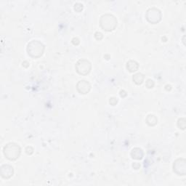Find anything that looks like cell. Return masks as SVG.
<instances>
[{"label": "cell", "instance_id": "cell-1", "mask_svg": "<svg viewBox=\"0 0 186 186\" xmlns=\"http://www.w3.org/2000/svg\"><path fill=\"white\" fill-rule=\"evenodd\" d=\"M45 49V45L38 40H32L28 44L26 48L28 55L32 58H39L43 55Z\"/></svg>", "mask_w": 186, "mask_h": 186}, {"label": "cell", "instance_id": "cell-2", "mask_svg": "<svg viewBox=\"0 0 186 186\" xmlns=\"http://www.w3.org/2000/svg\"><path fill=\"white\" fill-rule=\"evenodd\" d=\"M3 153L5 156L10 161H15L21 156V148L18 144L9 143L3 148Z\"/></svg>", "mask_w": 186, "mask_h": 186}, {"label": "cell", "instance_id": "cell-3", "mask_svg": "<svg viewBox=\"0 0 186 186\" xmlns=\"http://www.w3.org/2000/svg\"><path fill=\"white\" fill-rule=\"evenodd\" d=\"M100 25L104 31H112L117 26V19L112 14H104L100 19Z\"/></svg>", "mask_w": 186, "mask_h": 186}, {"label": "cell", "instance_id": "cell-4", "mask_svg": "<svg viewBox=\"0 0 186 186\" xmlns=\"http://www.w3.org/2000/svg\"><path fill=\"white\" fill-rule=\"evenodd\" d=\"M147 21L152 24H156L161 21L162 14L160 10L156 7L149 8L145 14Z\"/></svg>", "mask_w": 186, "mask_h": 186}, {"label": "cell", "instance_id": "cell-5", "mask_svg": "<svg viewBox=\"0 0 186 186\" xmlns=\"http://www.w3.org/2000/svg\"><path fill=\"white\" fill-rule=\"evenodd\" d=\"M75 68L76 71L81 76H86L91 71L92 64L87 60L80 59L76 63Z\"/></svg>", "mask_w": 186, "mask_h": 186}, {"label": "cell", "instance_id": "cell-6", "mask_svg": "<svg viewBox=\"0 0 186 186\" xmlns=\"http://www.w3.org/2000/svg\"><path fill=\"white\" fill-rule=\"evenodd\" d=\"M174 172L180 176L186 175V160L183 158L176 159L173 164Z\"/></svg>", "mask_w": 186, "mask_h": 186}, {"label": "cell", "instance_id": "cell-7", "mask_svg": "<svg viewBox=\"0 0 186 186\" xmlns=\"http://www.w3.org/2000/svg\"><path fill=\"white\" fill-rule=\"evenodd\" d=\"M0 175L4 179L11 178L14 175V169L10 164H3L0 167Z\"/></svg>", "mask_w": 186, "mask_h": 186}, {"label": "cell", "instance_id": "cell-8", "mask_svg": "<svg viewBox=\"0 0 186 186\" xmlns=\"http://www.w3.org/2000/svg\"><path fill=\"white\" fill-rule=\"evenodd\" d=\"M77 89L80 94H82V95L87 94L91 89L90 83L86 80H81L77 83Z\"/></svg>", "mask_w": 186, "mask_h": 186}, {"label": "cell", "instance_id": "cell-9", "mask_svg": "<svg viewBox=\"0 0 186 186\" xmlns=\"http://www.w3.org/2000/svg\"><path fill=\"white\" fill-rule=\"evenodd\" d=\"M131 156L133 159L141 160L144 156L143 151L140 148H135L132 150Z\"/></svg>", "mask_w": 186, "mask_h": 186}, {"label": "cell", "instance_id": "cell-10", "mask_svg": "<svg viewBox=\"0 0 186 186\" xmlns=\"http://www.w3.org/2000/svg\"><path fill=\"white\" fill-rule=\"evenodd\" d=\"M139 69V64L137 61H129L127 63V69L131 73H134V72L137 71Z\"/></svg>", "mask_w": 186, "mask_h": 186}, {"label": "cell", "instance_id": "cell-11", "mask_svg": "<svg viewBox=\"0 0 186 186\" xmlns=\"http://www.w3.org/2000/svg\"><path fill=\"white\" fill-rule=\"evenodd\" d=\"M145 121H146L147 125L150 126V127H153V126L157 125L158 119L155 115L149 114L147 116L146 119H145Z\"/></svg>", "mask_w": 186, "mask_h": 186}, {"label": "cell", "instance_id": "cell-12", "mask_svg": "<svg viewBox=\"0 0 186 186\" xmlns=\"http://www.w3.org/2000/svg\"><path fill=\"white\" fill-rule=\"evenodd\" d=\"M144 79H145V76H144L142 73H137L134 74L133 77V80L136 85H140L143 83Z\"/></svg>", "mask_w": 186, "mask_h": 186}, {"label": "cell", "instance_id": "cell-13", "mask_svg": "<svg viewBox=\"0 0 186 186\" xmlns=\"http://www.w3.org/2000/svg\"><path fill=\"white\" fill-rule=\"evenodd\" d=\"M177 127H178L180 129L185 130L186 127L185 118H180V119H178V121H177Z\"/></svg>", "mask_w": 186, "mask_h": 186}, {"label": "cell", "instance_id": "cell-14", "mask_svg": "<svg viewBox=\"0 0 186 186\" xmlns=\"http://www.w3.org/2000/svg\"><path fill=\"white\" fill-rule=\"evenodd\" d=\"M73 8H74V10L77 12V13H80V12H81L83 10L84 5H83V4L77 2V3L75 4Z\"/></svg>", "mask_w": 186, "mask_h": 186}, {"label": "cell", "instance_id": "cell-15", "mask_svg": "<svg viewBox=\"0 0 186 186\" xmlns=\"http://www.w3.org/2000/svg\"><path fill=\"white\" fill-rule=\"evenodd\" d=\"M155 83L154 81H153V80H152L151 79H148L146 81H145V86H146L147 88H148V89H152L153 87H154Z\"/></svg>", "mask_w": 186, "mask_h": 186}, {"label": "cell", "instance_id": "cell-16", "mask_svg": "<svg viewBox=\"0 0 186 186\" xmlns=\"http://www.w3.org/2000/svg\"><path fill=\"white\" fill-rule=\"evenodd\" d=\"M95 38L97 40H98V41H101V39H103V34L101 33V32L97 31V32H96V33L95 34Z\"/></svg>", "mask_w": 186, "mask_h": 186}, {"label": "cell", "instance_id": "cell-17", "mask_svg": "<svg viewBox=\"0 0 186 186\" xmlns=\"http://www.w3.org/2000/svg\"><path fill=\"white\" fill-rule=\"evenodd\" d=\"M109 103L111 105H116L118 103V99L117 98V97H112L109 100Z\"/></svg>", "mask_w": 186, "mask_h": 186}, {"label": "cell", "instance_id": "cell-18", "mask_svg": "<svg viewBox=\"0 0 186 186\" xmlns=\"http://www.w3.org/2000/svg\"><path fill=\"white\" fill-rule=\"evenodd\" d=\"M26 153H27L28 155H31L32 153H34V148L31 146H28L26 148Z\"/></svg>", "mask_w": 186, "mask_h": 186}, {"label": "cell", "instance_id": "cell-19", "mask_svg": "<svg viewBox=\"0 0 186 186\" xmlns=\"http://www.w3.org/2000/svg\"><path fill=\"white\" fill-rule=\"evenodd\" d=\"M71 42H72V43H73V45H76V46L79 45L80 44V40L79 39V38H77V37L73 38V39H72Z\"/></svg>", "mask_w": 186, "mask_h": 186}, {"label": "cell", "instance_id": "cell-20", "mask_svg": "<svg viewBox=\"0 0 186 186\" xmlns=\"http://www.w3.org/2000/svg\"><path fill=\"white\" fill-rule=\"evenodd\" d=\"M133 167L135 169H139L140 168V164L137 163V162H135L133 164Z\"/></svg>", "mask_w": 186, "mask_h": 186}, {"label": "cell", "instance_id": "cell-21", "mask_svg": "<svg viewBox=\"0 0 186 186\" xmlns=\"http://www.w3.org/2000/svg\"><path fill=\"white\" fill-rule=\"evenodd\" d=\"M120 96H121V97H125L127 95V93H126V91L125 90H121L120 91Z\"/></svg>", "mask_w": 186, "mask_h": 186}]
</instances>
